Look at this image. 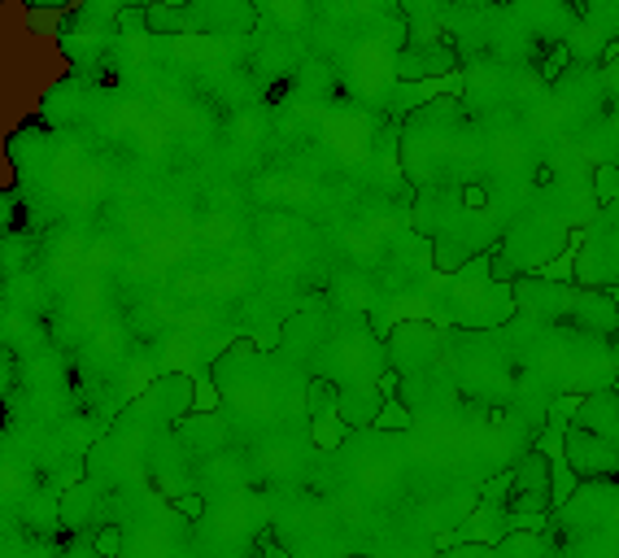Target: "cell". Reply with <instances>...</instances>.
<instances>
[{"label": "cell", "instance_id": "6da1fadb", "mask_svg": "<svg viewBox=\"0 0 619 558\" xmlns=\"http://www.w3.org/2000/svg\"><path fill=\"white\" fill-rule=\"evenodd\" d=\"M563 327L580 332V336L616 341L619 336V305H616V297H611V288H584V284H571Z\"/></svg>", "mask_w": 619, "mask_h": 558}, {"label": "cell", "instance_id": "7a4b0ae2", "mask_svg": "<svg viewBox=\"0 0 619 558\" xmlns=\"http://www.w3.org/2000/svg\"><path fill=\"white\" fill-rule=\"evenodd\" d=\"M441 358V336L428 323H397V332L389 336V362L402 380H423L432 375Z\"/></svg>", "mask_w": 619, "mask_h": 558}, {"label": "cell", "instance_id": "3957f363", "mask_svg": "<svg viewBox=\"0 0 619 558\" xmlns=\"http://www.w3.org/2000/svg\"><path fill=\"white\" fill-rule=\"evenodd\" d=\"M511 293H515L519 319H528V323H563L571 284L550 280V275H519L511 284Z\"/></svg>", "mask_w": 619, "mask_h": 558}, {"label": "cell", "instance_id": "277c9868", "mask_svg": "<svg viewBox=\"0 0 619 558\" xmlns=\"http://www.w3.org/2000/svg\"><path fill=\"white\" fill-rule=\"evenodd\" d=\"M188 13L193 27L206 36H249L262 22L254 0H188Z\"/></svg>", "mask_w": 619, "mask_h": 558}, {"label": "cell", "instance_id": "5b68a950", "mask_svg": "<svg viewBox=\"0 0 619 558\" xmlns=\"http://www.w3.org/2000/svg\"><path fill=\"white\" fill-rule=\"evenodd\" d=\"M563 454H568L571 471L584 476V480H593V476H616L619 471L616 446H611L607 437L589 432V428H576V423H571L568 437H563Z\"/></svg>", "mask_w": 619, "mask_h": 558}, {"label": "cell", "instance_id": "8992f818", "mask_svg": "<svg viewBox=\"0 0 619 558\" xmlns=\"http://www.w3.org/2000/svg\"><path fill=\"white\" fill-rule=\"evenodd\" d=\"M459 49L450 45V40H441V45H402L397 52V75L402 79H432V75H450V70H459Z\"/></svg>", "mask_w": 619, "mask_h": 558}, {"label": "cell", "instance_id": "52a82bcc", "mask_svg": "<svg viewBox=\"0 0 619 558\" xmlns=\"http://www.w3.org/2000/svg\"><path fill=\"white\" fill-rule=\"evenodd\" d=\"M576 428H589L598 437H607L619 450V389H598L576 407Z\"/></svg>", "mask_w": 619, "mask_h": 558}, {"label": "cell", "instance_id": "ba28073f", "mask_svg": "<svg viewBox=\"0 0 619 558\" xmlns=\"http://www.w3.org/2000/svg\"><path fill=\"white\" fill-rule=\"evenodd\" d=\"M145 18H149V31H154V36H184V31L193 27L188 4H170V0L145 4Z\"/></svg>", "mask_w": 619, "mask_h": 558}, {"label": "cell", "instance_id": "9c48e42d", "mask_svg": "<svg viewBox=\"0 0 619 558\" xmlns=\"http://www.w3.org/2000/svg\"><path fill=\"white\" fill-rule=\"evenodd\" d=\"M306 414L318 423V419H336L341 414V384L327 380V375H314L306 384Z\"/></svg>", "mask_w": 619, "mask_h": 558}, {"label": "cell", "instance_id": "30bf717a", "mask_svg": "<svg viewBox=\"0 0 619 558\" xmlns=\"http://www.w3.org/2000/svg\"><path fill=\"white\" fill-rule=\"evenodd\" d=\"M584 27L607 45L619 40V0H584Z\"/></svg>", "mask_w": 619, "mask_h": 558}, {"label": "cell", "instance_id": "8fae6325", "mask_svg": "<svg viewBox=\"0 0 619 558\" xmlns=\"http://www.w3.org/2000/svg\"><path fill=\"white\" fill-rule=\"evenodd\" d=\"M454 4H463V0H397V9L406 18H432V22H445Z\"/></svg>", "mask_w": 619, "mask_h": 558}, {"label": "cell", "instance_id": "7c38bea8", "mask_svg": "<svg viewBox=\"0 0 619 558\" xmlns=\"http://www.w3.org/2000/svg\"><path fill=\"white\" fill-rule=\"evenodd\" d=\"M411 414L414 410L406 407V402H389V407L380 410L375 428H384V432H393V428H397V432H406V428H411Z\"/></svg>", "mask_w": 619, "mask_h": 558}, {"label": "cell", "instance_id": "4fadbf2b", "mask_svg": "<svg viewBox=\"0 0 619 558\" xmlns=\"http://www.w3.org/2000/svg\"><path fill=\"white\" fill-rule=\"evenodd\" d=\"M118 550H122V532H118V523H105L101 532H97V555L118 558Z\"/></svg>", "mask_w": 619, "mask_h": 558}, {"label": "cell", "instance_id": "5bb4252c", "mask_svg": "<svg viewBox=\"0 0 619 558\" xmlns=\"http://www.w3.org/2000/svg\"><path fill=\"white\" fill-rule=\"evenodd\" d=\"M179 510H184V515H188V519H202V498H197V493H188V498H179Z\"/></svg>", "mask_w": 619, "mask_h": 558}, {"label": "cell", "instance_id": "9a60e30c", "mask_svg": "<svg viewBox=\"0 0 619 558\" xmlns=\"http://www.w3.org/2000/svg\"><path fill=\"white\" fill-rule=\"evenodd\" d=\"M262 555H266V558H288L284 550H279V546H275V541H271V532H262Z\"/></svg>", "mask_w": 619, "mask_h": 558}, {"label": "cell", "instance_id": "2e32d148", "mask_svg": "<svg viewBox=\"0 0 619 558\" xmlns=\"http://www.w3.org/2000/svg\"><path fill=\"white\" fill-rule=\"evenodd\" d=\"M31 4H45V9H66L70 0H31Z\"/></svg>", "mask_w": 619, "mask_h": 558}, {"label": "cell", "instance_id": "e0dca14e", "mask_svg": "<svg viewBox=\"0 0 619 558\" xmlns=\"http://www.w3.org/2000/svg\"><path fill=\"white\" fill-rule=\"evenodd\" d=\"M607 223H616V227H619V202L607 205Z\"/></svg>", "mask_w": 619, "mask_h": 558}, {"label": "cell", "instance_id": "ac0fdd59", "mask_svg": "<svg viewBox=\"0 0 619 558\" xmlns=\"http://www.w3.org/2000/svg\"><path fill=\"white\" fill-rule=\"evenodd\" d=\"M611 288V297H616V305H619V284H607Z\"/></svg>", "mask_w": 619, "mask_h": 558}]
</instances>
